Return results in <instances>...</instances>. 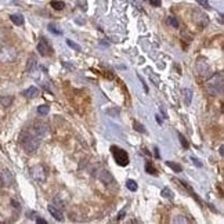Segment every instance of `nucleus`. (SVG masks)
<instances>
[{
  "label": "nucleus",
  "instance_id": "1",
  "mask_svg": "<svg viewBox=\"0 0 224 224\" xmlns=\"http://www.w3.org/2000/svg\"><path fill=\"white\" fill-rule=\"evenodd\" d=\"M19 143L28 154H33V152L37 151L39 145H40V138L33 134L30 129H28L19 134Z\"/></svg>",
  "mask_w": 224,
  "mask_h": 224
},
{
  "label": "nucleus",
  "instance_id": "2",
  "mask_svg": "<svg viewBox=\"0 0 224 224\" xmlns=\"http://www.w3.org/2000/svg\"><path fill=\"white\" fill-rule=\"evenodd\" d=\"M205 88H206L207 93L213 97L221 96V94H223V88H224L223 73H214L209 80H206Z\"/></svg>",
  "mask_w": 224,
  "mask_h": 224
},
{
  "label": "nucleus",
  "instance_id": "3",
  "mask_svg": "<svg viewBox=\"0 0 224 224\" xmlns=\"http://www.w3.org/2000/svg\"><path fill=\"white\" fill-rule=\"evenodd\" d=\"M111 151H112V155L115 158V162L118 163L119 166H127L129 165V154H127L124 149L118 148L116 145L111 147Z\"/></svg>",
  "mask_w": 224,
  "mask_h": 224
},
{
  "label": "nucleus",
  "instance_id": "4",
  "mask_svg": "<svg viewBox=\"0 0 224 224\" xmlns=\"http://www.w3.org/2000/svg\"><path fill=\"white\" fill-rule=\"evenodd\" d=\"M37 51L41 57H50L53 54V47L50 46L49 40L46 37H40L37 43Z\"/></svg>",
  "mask_w": 224,
  "mask_h": 224
},
{
  "label": "nucleus",
  "instance_id": "5",
  "mask_svg": "<svg viewBox=\"0 0 224 224\" xmlns=\"http://www.w3.org/2000/svg\"><path fill=\"white\" fill-rule=\"evenodd\" d=\"M17 57V53L11 47H2L0 49V61L2 62H13Z\"/></svg>",
  "mask_w": 224,
  "mask_h": 224
},
{
  "label": "nucleus",
  "instance_id": "6",
  "mask_svg": "<svg viewBox=\"0 0 224 224\" xmlns=\"http://www.w3.org/2000/svg\"><path fill=\"white\" fill-rule=\"evenodd\" d=\"M30 174H32L33 179L39 183H44L47 179V173L41 165H36V166H33V167H30Z\"/></svg>",
  "mask_w": 224,
  "mask_h": 224
},
{
  "label": "nucleus",
  "instance_id": "7",
  "mask_svg": "<svg viewBox=\"0 0 224 224\" xmlns=\"http://www.w3.org/2000/svg\"><path fill=\"white\" fill-rule=\"evenodd\" d=\"M47 129H49V127H47L46 123H43V122H35L33 126L30 127V132H32L35 136H37L39 138H43L47 133Z\"/></svg>",
  "mask_w": 224,
  "mask_h": 224
},
{
  "label": "nucleus",
  "instance_id": "8",
  "mask_svg": "<svg viewBox=\"0 0 224 224\" xmlns=\"http://www.w3.org/2000/svg\"><path fill=\"white\" fill-rule=\"evenodd\" d=\"M0 179H2V184L6 185V187H10L14 183V176L8 169H4V170L0 173Z\"/></svg>",
  "mask_w": 224,
  "mask_h": 224
},
{
  "label": "nucleus",
  "instance_id": "9",
  "mask_svg": "<svg viewBox=\"0 0 224 224\" xmlns=\"http://www.w3.org/2000/svg\"><path fill=\"white\" fill-rule=\"evenodd\" d=\"M49 212H50V214L53 216V217L55 218L57 221H62L64 220V216H62V212H61L60 209H57V207L54 206V205H49Z\"/></svg>",
  "mask_w": 224,
  "mask_h": 224
},
{
  "label": "nucleus",
  "instance_id": "10",
  "mask_svg": "<svg viewBox=\"0 0 224 224\" xmlns=\"http://www.w3.org/2000/svg\"><path fill=\"white\" fill-rule=\"evenodd\" d=\"M100 180H101L104 184H112L113 183V176L108 170H102L101 173H100Z\"/></svg>",
  "mask_w": 224,
  "mask_h": 224
},
{
  "label": "nucleus",
  "instance_id": "11",
  "mask_svg": "<svg viewBox=\"0 0 224 224\" xmlns=\"http://www.w3.org/2000/svg\"><path fill=\"white\" fill-rule=\"evenodd\" d=\"M24 94L26 98H35V97L39 96V90L35 87V86H30L29 88H26V90H24Z\"/></svg>",
  "mask_w": 224,
  "mask_h": 224
},
{
  "label": "nucleus",
  "instance_id": "12",
  "mask_svg": "<svg viewBox=\"0 0 224 224\" xmlns=\"http://www.w3.org/2000/svg\"><path fill=\"white\" fill-rule=\"evenodd\" d=\"M183 97H184L185 105L190 107L191 101H192V90H190V88H184V90H183Z\"/></svg>",
  "mask_w": 224,
  "mask_h": 224
},
{
  "label": "nucleus",
  "instance_id": "13",
  "mask_svg": "<svg viewBox=\"0 0 224 224\" xmlns=\"http://www.w3.org/2000/svg\"><path fill=\"white\" fill-rule=\"evenodd\" d=\"M36 66H37V61H36V57H35V55H30L29 60H28L26 69H28L29 72H33V71H35Z\"/></svg>",
  "mask_w": 224,
  "mask_h": 224
},
{
  "label": "nucleus",
  "instance_id": "14",
  "mask_svg": "<svg viewBox=\"0 0 224 224\" xmlns=\"http://www.w3.org/2000/svg\"><path fill=\"white\" fill-rule=\"evenodd\" d=\"M10 19L13 21V24H15V25H24V22H25V19H24V17L21 15V14H13V15L10 17Z\"/></svg>",
  "mask_w": 224,
  "mask_h": 224
},
{
  "label": "nucleus",
  "instance_id": "15",
  "mask_svg": "<svg viewBox=\"0 0 224 224\" xmlns=\"http://www.w3.org/2000/svg\"><path fill=\"white\" fill-rule=\"evenodd\" d=\"M11 102H13V97L10 96H0V105H3V107H10Z\"/></svg>",
  "mask_w": 224,
  "mask_h": 224
},
{
  "label": "nucleus",
  "instance_id": "16",
  "mask_svg": "<svg viewBox=\"0 0 224 224\" xmlns=\"http://www.w3.org/2000/svg\"><path fill=\"white\" fill-rule=\"evenodd\" d=\"M166 165H167L169 167L173 169V170L176 171V173H181V171H183L181 165H179V163H176V162H171V160H167V162H166Z\"/></svg>",
  "mask_w": 224,
  "mask_h": 224
},
{
  "label": "nucleus",
  "instance_id": "17",
  "mask_svg": "<svg viewBox=\"0 0 224 224\" xmlns=\"http://www.w3.org/2000/svg\"><path fill=\"white\" fill-rule=\"evenodd\" d=\"M145 171H147L148 174H152V176H158L156 169H155L154 166L151 165V162H147V163H145Z\"/></svg>",
  "mask_w": 224,
  "mask_h": 224
},
{
  "label": "nucleus",
  "instance_id": "18",
  "mask_svg": "<svg viewBox=\"0 0 224 224\" xmlns=\"http://www.w3.org/2000/svg\"><path fill=\"white\" fill-rule=\"evenodd\" d=\"M126 187L129 188L130 191H133V192H134V191H137V188H138V185H137V183L134 181V180H132V179H129L126 181Z\"/></svg>",
  "mask_w": 224,
  "mask_h": 224
},
{
  "label": "nucleus",
  "instance_id": "19",
  "mask_svg": "<svg viewBox=\"0 0 224 224\" xmlns=\"http://www.w3.org/2000/svg\"><path fill=\"white\" fill-rule=\"evenodd\" d=\"M51 7L54 8V10L60 11V10H62V8L65 7V4H64L62 2H58V0H53V2H51Z\"/></svg>",
  "mask_w": 224,
  "mask_h": 224
},
{
  "label": "nucleus",
  "instance_id": "20",
  "mask_svg": "<svg viewBox=\"0 0 224 224\" xmlns=\"http://www.w3.org/2000/svg\"><path fill=\"white\" fill-rule=\"evenodd\" d=\"M177 136H179V140H180V143H181V145L184 147L185 149H188L190 148V144H188V141H187V138L184 137V136L181 134V133H177Z\"/></svg>",
  "mask_w": 224,
  "mask_h": 224
},
{
  "label": "nucleus",
  "instance_id": "21",
  "mask_svg": "<svg viewBox=\"0 0 224 224\" xmlns=\"http://www.w3.org/2000/svg\"><path fill=\"white\" fill-rule=\"evenodd\" d=\"M162 196L163 198H167V199H171L173 198V194H171V191H170V188H167V187H165V188H162Z\"/></svg>",
  "mask_w": 224,
  "mask_h": 224
},
{
  "label": "nucleus",
  "instance_id": "22",
  "mask_svg": "<svg viewBox=\"0 0 224 224\" xmlns=\"http://www.w3.org/2000/svg\"><path fill=\"white\" fill-rule=\"evenodd\" d=\"M49 30L53 32L54 35H61V33H62V30L58 29V26L55 24H49Z\"/></svg>",
  "mask_w": 224,
  "mask_h": 224
},
{
  "label": "nucleus",
  "instance_id": "23",
  "mask_svg": "<svg viewBox=\"0 0 224 224\" xmlns=\"http://www.w3.org/2000/svg\"><path fill=\"white\" fill-rule=\"evenodd\" d=\"M167 24L170 26H174V28H179V21H177L176 17H167Z\"/></svg>",
  "mask_w": 224,
  "mask_h": 224
},
{
  "label": "nucleus",
  "instance_id": "24",
  "mask_svg": "<svg viewBox=\"0 0 224 224\" xmlns=\"http://www.w3.org/2000/svg\"><path fill=\"white\" fill-rule=\"evenodd\" d=\"M49 111H50V107H47V105H40V107L37 108V112H39V115H47L49 113Z\"/></svg>",
  "mask_w": 224,
  "mask_h": 224
},
{
  "label": "nucleus",
  "instance_id": "25",
  "mask_svg": "<svg viewBox=\"0 0 224 224\" xmlns=\"http://www.w3.org/2000/svg\"><path fill=\"white\" fill-rule=\"evenodd\" d=\"M133 126H134L136 132H140V133H147V130H145V127H144V124L138 123V122H134V123H133Z\"/></svg>",
  "mask_w": 224,
  "mask_h": 224
},
{
  "label": "nucleus",
  "instance_id": "26",
  "mask_svg": "<svg viewBox=\"0 0 224 224\" xmlns=\"http://www.w3.org/2000/svg\"><path fill=\"white\" fill-rule=\"evenodd\" d=\"M66 44H68V46L71 47V49H75V50H76V51H80V50H82V49H80V46H79V44H77V43H75V41H72V40H69V39H68V40H66Z\"/></svg>",
  "mask_w": 224,
  "mask_h": 224
},
{
  "label": "nucleus",
  "instance_id": "27",
  "mask_svg": "<svg viewBox=\"0 0 224 224\" xmlns=\"http://www.w3.org/2000/svg\"><path fill=\"white\" fill-rule=\"evenodd\" d=\"M196 3H198V4H201L202 7H205V8H210L209 2H207V0H196Z\"/></svg>",
  "mask_w": 224,
  "mask_h": 224
},
{
  "label": "nucleus",
  "instance_id": "28",
  "mask_svg": "<svg viewBox=\"0 0 224 224\" xmlns=\"http://www.w3.org/2000/svg\"><path fill=\"white\" fill-rule=\"evenodd\" d=\"M54 203L58 205V206H55V207H58V209H62V207H64V203L60 201V198H58V196H55V198H54Z\"/></svg>",
  "mask_w": 224,
  "mask_h": 224
},
{
  "label": "nucleus",
  "instance_id": "29",
  "mask_svg": "<svg viewBox=\"0 0 224 224\" xmlns=\"http://www.w3.org/2000/svg\"><path fill=\"white\" fill-rule=\"evenodd\" d=\"M124 213H126V209H122L120 212L118 213V216H116V220H122V218H123V216H124Z\"/></svg>",
  "mask_w": 224,
  "mask_h": 224
},
{
  "label": "nucleus",
  "instance_id": "30",
  "mask_svg": "<svg viewBox=\"0 0 224 224\" xmlns=\"http://www.w3.org/2000/svg\"><path fill=\"white\" fill-rule=\"evenodd\" d=\"M11 205H13V207H14V209H17V210H19V209H21V205H19V202L14 201V199H13V201H11Z\"/></svg>",
  "mask_w": 224,
  "mask_h": 224
},
{
  "label": "nucleus",
  "instance_id": "31",
  "mask_svg": "<svg viewBox=\"0 0 224 224\" xmlns=\"http://www.w3.org/2000/svg\"><path fill=\"white\" fill-rule=\"evenodd\" d=\"M177 217H179V218H174V220H173L174 223H185V221H187L184 218V216H177Z\"/></svg>",
  "mask_w": 224,
  "mask_h": 224
},
{
  "label": "nucleus",
  "instance_id": "32",
  "mask_svg": "<svg viewBox=\"0 0 224 224\" xmlns=\"http://www.w3.org/2000/svg\"><path fill=\"white\" fill-rule=\"evenodd\" d=\"M149 3H151L154 7H159V6L162 4V2H160V0H149Z\"/></svg>",
  "mask_w": 224,
  "mask_h": 224
},
{
  "label": "nucleus",
  "instance_id": "33",
  "mask_svg": "<svg viewBox=\"0 0 224 224\" xmlns=\"http://www.w3.org/2000/svg\"><path fill=\"white\" fill-rule=\"evenodd\" d=\"M191 160H192V162H194V163H195V165H196V166H198V167H202V163H201V162H199V160H198V159H196V158H195V156H192V158H191Z\"/></svg>",
  "mask_w": 224,
  "mask_h": 224
},
{
  "label": "nucleus",
  "instance_id": "34",
  "mask_svg": "<svg viewBox=\"0 0 224 224\" xmlns=\"http://www.w3.org/2000/svg\"><path fill=\"white\" fill-rule=\"evenodd\" d=\"M36 223H39V224H47V221L44 220V218H41V217H37V218H36Z\"/></svg>",
  "mask_w": 224,
  "mask_h": 224
},
{
  "label": "nucleus",
  "instance_id": "35",
  "mask_svg": "<svg viewBox=\"0 0 224 224\" xmlns=\"http://www.w3.org/2000/svg\"><path fill=\"white\" fill-rule=\"evenodd\" d=\"M154 151H155V156H156V158H159V151H158V148H156V147H155V149H154Z\"/></svg>",
  "mask_w": 224,
  "mask_h": 224
},
{
  "label": "nucleus",
  "instance_id": "36",
  "mask_svg": "<svg viewBox=\"0 0 224 224\" xmlns=\"http://www.w3.org/2000/svg\"><path fill=\"white\" fill-rule=\"evenodd\" d=\"M156 122H158V123H159V124H162V120H160V118H159V116H156Z\"/></svg>",
  "mask_w": 224,
  "mask_h": 224
},
{
  "label": "nucleus",
  "instance_id": "37",
  "mask_svg": "<svg viewBox=\"0 0 224 224\" xmlns=\"http://www.w3.org/2000/svg\"><path fill=\"white\" fill-rule=\"evenodd\" d=\"M220 155H221V156H223V155H224V152H223V145L220 147Z\"/></svg>",
  "mask_w": 224,
  "mask_h": 224
}]
</instances>
